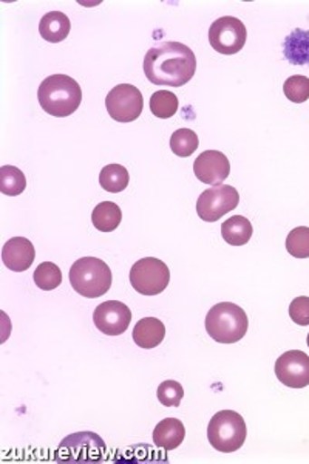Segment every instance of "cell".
<instances>
[{
    "instance_id": "1",
    "label": "cell",
    "mask_w": 309,
    "mask_h": 464,
    "mask_svg": "<svg viewBox=\"0 0 309 464\" xmlns=\"http://www.w3.org/2000/svg\"><path fill=\"white\" fill-rule=\"evenodd\" d=\"M195 72V53L181 43L158 44L144 58V73L155 85L183 87L194 78Z\"/></svg>"
},
{
    "instance_id": "2",
    "label": "cell",
    "mask_w": 309,
    "mask_h": 464,
    "mask_svg": "<svg viewBox=\"0 0 309 464\" xmlns=\"http://www.w3.org/2000/svg\"><path fill=\"white\" fill-rule=\"evenodd\" d=\"M37 98L45 113L56 118H65L78 111L82 101V90L67 74H53L39 85Z\"/></svg>"
},
{
    "instance_id": "3",
    "label": "cell",
    "mask_w": 309,
    "mask_h": 464,
    "mask_svg": "<svg viewBox=\"0 0 309 464\" xmlns=\"http://www.w3.org/2000/svg\"><path fill=\"white\" fill-rule=\"evenodd\" d=\"M249 321L241 306L221 302L210 308L206 316V332L218 343H236L245 338Z\"/></svg>"
},
{
    "instance_id": "4",
    "label": "cell",
    "mask_w": 309,
    "mask_h": 464,
    "mask_svg": "<svg viewBox=\"0 0 309 464\" xmlns=\"http://www.w3.org/2000/svg\"><path fill=\"white\" fill-rule=\"evenodd\" d=\"M113 276L109 265L98 257H82L70 269V284L78 295L96 299L111 290Z\"/></svg>"
},
{
    "instance_id": "5",
    "label": "cell",
    "mask_w": 309,
    "mask_h": 464,
    "mask_svg": "<svg viewBox=\"0 0 309 464\" xmlns=\"http://www.w3.org/2000/svg\"><path fill=\"white\" fill-rule=\"evenodd\" d=\"M246 422L240 413L221 411L215 413L208 426V438L212 448L223 454H232L246 441Z\"/></svg>"
},
{
    "instance_id": "6",
    "label": "cell",
    "mask_w": 309,
    "mask_h": 464,
    "mask_svg": "<svg viewBox=\"0 0 309 464\" xmlns=\"http://www.w3.org/2000/svg\"><path fill=\"white\" fill-rule=\"evenodd\" d=\"M170 282L168 265L155 257L138 260L130 269V284L142 295H161Z\"/></svg>"
},
{
    "instance_id": "7",
    "label": "cell",
    "mask_w": 309,
    "mask_h": 464,
    "mask_svg": "<svg viewBox=\"0 0 309 464\" xmlns=\"http://www.w3.org/2000/svg\"><path fill=\"white\" fill-rule=\"evenodd\" d=\"M246 27L237 17H220L209 28L210 47L227 56L241 52L246 44Z\"/></svg>"
},
{
    "instance_id": "8",
    "label": "cell",
    "mask_w": 309,
    "mask_h": 464,
    "mask_svg": "<svg viewBox=\"0 0 309 464\" xmlns=\"http://www.w3.org/2000/svg\"><path fill=\"white\" fill-rule=\"evenodd\" d=\"M240 203V196L236 188L218 185L206 189L197 201V212L205 222H217L227 212L234 211Z\"/></svg>"
},
{
    "instance_id": "9",
    "label": "cell",
    "mask_w": 309,
    "mask_h": 464,
    "mask_svg": "<svg viewBox=\"0 0 309 464\" xmlns=\"http://www.w3.org/2000/svg\"><path fill=\"white\" fill-rule=\"evenodd\" d=\"M105 107L111 120L118 122L135 121L141 115L144 100L135 85L120 84L105 98Z\"/></svg>"
},
{
    "instance_id": "10",
    "label": "cell",
    "mask_w": 309,
    "mask_h": 464,
    "mask_svg": "<svg viewBox=\"0 0 309 464\" xmlns=\"http://www.w3.org/2000/svg\"><path fill=\"white\" fill-rule=\"evenodd\" d=\"M277 380L291 389H304L309 385V356L300 350H289L275 362Z\"/></svg>"
},
{
    "instance_id": "11",
    "label": "cell",
    "mask_w": 309,
    "mask_h": 464,
    "mask_svg": "<svg viewBox=\"0 0 309 464\" xmlns=\"http://www.w3.org/2000/svg\"><path fill=\"white\" fill-rule=\"evenodd\" d=\"M130 321V308L120 301L102 302L93 313L96 328L107 336H120L129 328Z\"/></svg>"
},
{
    "instance_id": "12",
    "label": "cell",
    "mask_w": 309,
    "mask_h": 464,
    "mask_svg": "<svg viewBox=\"0 0 309 464\" xmlns=\"http://www.w3.org/2000/svg\"><path fill=\"white\" fill-rule=\"evenodd\" d=\"M195 177L205 185H223L231 174V163L225 153L218 150H206L194 163Z\"/></svg>"
},
{
    "instance_id": "13",
    "label": "cell",
    "mask_w": 309,
    "mask_h": 464,
    "mask_svg": "<svg viewBox=\"0 0 309 464\" xmlns=\"http://www.w3.org/2000/svg\"><path fill=\"white\" fill-rule=\"evenodd\" d=\"M36 257V251L33 243L25 237H13L4 245L2 260L6 268L22 273L32 266Z\"/></svg>"
},
{
    "instance_id": "14",
    "label": "cell",
    "mask_w": 309,
    "mask_h": 464,
    "mask_svg": "<svg viewBox=\"0 0 309 464\" xmlns=\"http://www.w3.org/2000/svg\"><path fill=\"white\" fill-rule=\"evenodd\" d=\"M186 437V429L183 422L177 418H166L158 422L157 428L153 430V443L164 450H173L179 448Z\"/></svg>"
},
{
    "instance_id": "15",
    "label": "cell",
    "mask_w": 309,
    "mask_h": 464,
    "mask_svg": "<svg viewBox=\"0 0 309 464\" xmlns=\"http://www.w3.org/2000/svg\"><path fill=\"white\" fill-rule=\"evenodd\" d=\"M164 336H166V327L157 317H144L137 322V325L133 328V341L138 347L147 348V350L158 347L163 343Z\"/></svg>"
},
{
    "instance_id": "16",
    "label": "cell",
    "mask_w": 309,
    "mask_h": 464,
    "mask_svg": "<svg viewBox=\"0 0 309 464\" xmlns=\"http://www.w3.org/2000/svg\"><path fill=\"white\" fill-rule=\"evenodd\" d=\"M70 19L63 11H50L41 19L39 33L47 43L59 44L67 39L70 34Z\"/></svg>"
},
{
    "instance_id": "17",
    "label": "cell",
    "mask_w": 309,
    "mask_h": 464,
    "mask_svg": "<svg viewBox=\"0 0 309 464\" xmlns=\"http://www.w3.org/2000/svg\"><path fill=\"white\" fill-rule=\"evenodd\" d=\"M285 58L293 65H309V32L293 30L284 44Z\"/></svg>"
},
{
    "instance_id": "18",
    "label": "cell",
    "mask_w": 309,
    "mask_h": 464,
    "mask_svg": "<svg viewBox=\"0 0 309 464\" xmlns=\"http://www.w3.org/2000/svg\"><path fill=\"white\" fill-rule=\"evenodd\" d=\"M252 232V223L243 216L231 217L221 227V236L225 242L232 246L246 245L251 240Z\"/></svg>"
},
{
    "instance_id": "19",
    "label": "cell",
    "mask_w": 309,
    "mask_h": 464,
    "mask_svg": "<svg viewBox=\"0 0 309 464\" xmlns=\"http://www.w3.org/2000/svg\"><path fill=\"white\" fill-rule=\"evenodd\" d=\"M121 220H122L121 208L111 201H102L96 206L92 214L93 227L101 232L115 231L116 227H120Z\"/></svg>"
},
{
    "instance_id": "20",
    "label": "cell",
    "mask_w": 309,
    "mask_h": 464,
    "mask_svg": "<svg viewBox=\"0 0 309 464\" xmlns=\"http://www.w3.org/2000/svg\"><path fill=\"white\" fill-rule=\"evenodd\" d=\"M129 170L121 164H109L101 170L100 185L111 194H120L129 186Z\"/></svg>"
},
{
    "instance_id": "21",
    "label": "cell",
    "mask_w": 309,
    "mask_h": 464,
    "mask_svg": "<svg viewBox=\"0 0 309 464\" xmlns=\"http://www.w3.org/2000/svg\"><path fill=\"white\" fill-rule=\"evenodd\" d=\"M26 179L21 169L14 166L0 168V190L8 197L21 196L25 190Z\"/></svg>"
},
{
    "instance_id": "22",
    "label": "cell",
    "mask_w": 309,
    "mask_h": 464,
    "mask_svg": "<svg viewBox=\"0 0 309 464\" xmlns=\"http://www.w3.org/2000/svg\"><path fill=\"white\" fill-rule=\"evenodd\" d=\"M150 111L153 115L161 120L172 118L179 111V98L169 90H159L155 92L150 98Z\"/></svg>"
},
{
    "instance_id": "23",
    "label": "cell",
    "mask_w": 309,
    "mask_h": 464,
    "mask_svg": "<svg viewBox=\"0 0 309 464\" xmlns=\"http://www.w3.org/2000/svg\"><path fill=\"white\" fill-rule=\"evenodd\" d=\"M34 284L43 291L56 290L63 284V271L53 262H43L34 271Z\"/></svg>"
},
{
    "instance_id": "24",
    "label": "cell",
    "mask_w": 309,
    "mask_h": 464,
    "mask_svg": "<svg viewBox=\"0 0 309 464\" xmlns=\"http://www.w3.org/2000/svg\"><path fill=\"white\" fill-rule=\"evenodd\" d=\"M198 135L190 129H179L170 137V149L175 155L188 159L198 149Z\"/></svg>"
},
{
    "instance_id": "25",
    "label": "cell",
    "mask_w": 309,
    "mask_h": 464,
    "mask_svg": "<svg viewBox=\"0 0 309 464\" xmlns=\"http://www.w3.org/2000/svg\"><path fill=\"white\" fill-rule=\"evenodd\" d=\"M286 251L295 259H308L309 227H299L289 232L286 238Z\"/></svg>"
},
{
    "instance_id": "26",
    "label": "cell",
    "mask_w": 309,
    "mask_h": 464,
    "mask_svg": "<svg viewBox=\"0 0 309 464\" xmlns=\"http://www.w3.org/2000/svg\"><path fill=\"white\" fill-rule=\"evenodd\" d=\"M284 92L285 96H286L291 102L302 104L304 101L309 100V78L302 76V74L291 76V78L285 81Z\"/></svg>"
},
{
    "instance_id": "27",
    "label": "cell",
    "mask_w": 309,
    "mask_h": 464,
    "mask_svg": "<svg viewBox=\"0 0 309 464\" xmlns=\"http://www.w3.org/2000/svg\"><path fill=\"white\" fill-rule=\"evenodd\" d=\"M157 396L163 406L179 407L184 398L183 385L177 381H164L158 387Z\"/></svg>"
},
{
    "instance_id": "28",
    "label": "cell",
    "mask_w": 309,
    "mask_h": 464,
    "mask_svg": "<svg viewBox=\"0 0 309 464\" xmlns=\"http://www.w3.org/2000/svg\"><path fill=\"white\" fill-rule=\"evenodd\" d=\"M289 316L297 325L302 327L309 325V297L306 295L295 297L289 305Z\"/></svg>"
},
{
    "instance_id": "29",
    "label": "cell",
    "mask_w": 309,
    "mask_h": 464,
    "mask_svg": "<svg viewBox=\"0 0 309 464\" xmlns=\"http://www.w3.org/2000/svg\"><path fill=\"white\" fill-rule=\"evenodd\" d=\"M308 347H309V334H308Z\"/></svg>"
}]
</instances>
